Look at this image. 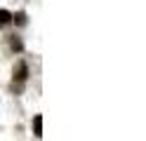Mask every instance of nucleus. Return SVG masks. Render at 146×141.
Listing matches in <instances>:
<instances>
[{
	"label": "nucleus",
	"instance_id": "nucleus-4",
	"mask_svg": "<svg viewBox=\"0 0 146 141\" xmlns=\"http://www.w3.org/2000/svg\"><path fill=\"white\" fill-rule=\"evenodd\" d=\"M17 24H26V19H24V14H21V12L17 14Z\"/></svg>",
	"mask_w": 146,
	"mask_h": 141
},
{
	"label": "nucleus",
	"instance_id": "nucleus-3",
	"mask_svg": "<svg viewBox=\"0 0 146 141\" xmlns=\"http://www.w3.org/2000/svg\"><path fill=\"white\" fill-rule=\"evenodd\" d=\"M10 21H12V14L7 12V9H0V28H3V26H7Z\"/></svg>",
	"mask_w": 146,
	"mask_h": 141
},
{
	"label": "nucleus",
	"instance_id": "nucleus-2",
	"mask_svg": "<svg viewBox=\"0 0 146 141\" xmlns=\"http://www.w3.org/2000/svg\"><path fill=\"white\" fill-rule=\"evenodd\" d=\"M33 134L38 136V139L42 136V115H35L33 118Z\"/></svg>",
	"mask_w": 146,
	"mask_h": 141
},
{
	"label": "nucleus",
	"instance_id": "nucleus-1",
	"mask_svg": "<svg viewBox=\"0 0 146 141\" xmlns=\"http://www.w3.org/2000/svg\"><path fill=\"white\" fill-rule=\"evenodd\" d=\"M26 78H29V66H26L24 61L17 64V68H14V80H12V89L14 92H21L24 89V82Z\"/></svg>",
	"mask_w": 146,
	"mask_h": 141
}]
</instances>
